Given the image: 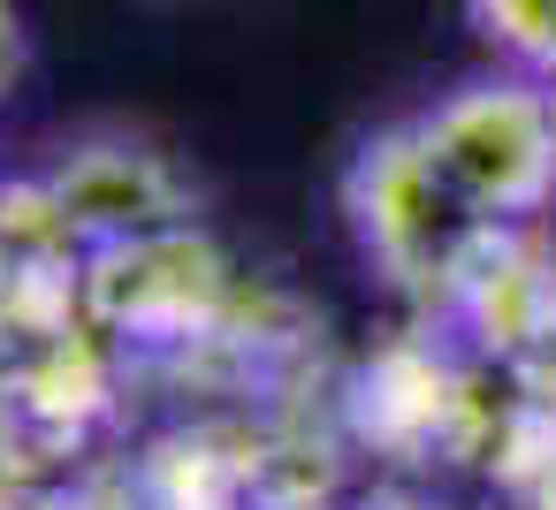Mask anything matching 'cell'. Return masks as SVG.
Here are the masks:
<instances>
[{
  "mask_svg": "<svg viewBox=\"0 0 556 510\" xmlns=\"http://www.w3.org/2000/svg\"><path fill=\"white\" fill-rule=\"evenodd\" d=\"M480 16L526 54H556V0H480Z\"/></svg>",
  "mask_w": 556,
  "mask_h": 510,
  "instance_id": "6da1fadb",
  "label": "cell"
},
{
  "mask_svg": "<svg viewBox=\"0 0 556 510\" xmlns=\"http://www.w3.org/2000/svg\"><path fill=\"white\" fill-rule=\"evenodd\" d=\"M9 62H16V24H9V9H0V77H9Z\"/></svg>",
  "mask_w": 556,
  "mask_h": 510,
  "instance_id": "7a4b0ae2",
  "label": "cell"
}]
</instances>
